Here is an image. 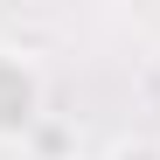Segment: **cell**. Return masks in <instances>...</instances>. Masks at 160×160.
<instances>
[{"label": "cell", "instance_id": "cell-1", "mask_svg": "<svg viewBox=\"0 0 160 160\" xmlns=\"http://www.w3.org/2000/svg\"><path fill=\"white\" fill-rule=\"evenodd\" d=\"M42 98H49L42 63L28 49H0V146H21L42 125Z\"/></svg>", "mask_w": 160, "mask_h": 160}, {"label": "cell", "instance_id": "cell-2", "mask_svg": "<svg viewBox=\"0 0 160 160\" xmlns=\"http://www.w3.org/2000/svg\"><path fill=\"white\" fill-rule=\"evenodd\" d=\"M98 160H160V139L153 132H125V139H112Z\"/></svg>", "mask_w": 160, "mask_h": 160}]
</instances>
